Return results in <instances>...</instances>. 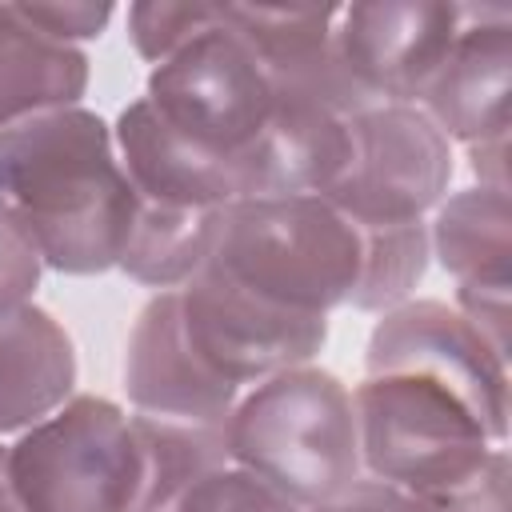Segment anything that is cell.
Segmentation results:
<instances>
[{
    "label": "cell",
    "mask_w": 512,
    "mask_h": 512,
    "mask_svg": "<svg viewBox=\"0 0 512 512\" xmlns=\"http://www.w3.org/2000/svg\"><path fill=\"white\" fill-rule=\"evenodd\" d=\"M0 196L64 276L116 268L132 184L120 168L112 128L88 108H52L0 132Z\"/></svg>",
    "instance_id": "1"
},
{
    "label": "cell",
    "mask_w": 512,
    "mask_h": 512,
    "mask_svg": "<svg viewBox=\"0 0 512 512\" xmlns=\"http://www.w3.org/2000/svg\"><path fill=\"white\" fill-rule=\"evenodd\" d=\"M228 456L296 508H320L360 476L352 392L328 368L300 364L252 384L228 416Z\"/></svg>",
    "instance_id": "2"
},
{
    "label": "cell",
    "mask_w": 512,
    "mask_h": 512,
    "mask_svg": "<svg viewBox=\"0 0 512 512\" xmlns=\"http://www.w3.org/2000/svg\"><path fill=\"white\" fill-rule=\"evenodd\" d=\"M204 264L268 304L328 316L360 280V236L324 196H248L224 208Z\"/></svg>",
    "instance_id": "3"
},
{
    "label": "cell",
    "mask_w": 512,
    "mask_h": 512,
    "mask_svg": "<svg viewBox=\"0 0 512 512\" xmlns=\"http://www.w3.org/2000/svg\"><path fill=\"white\" fill-rule=\"evenodd\" d=\"M352 412L360 472L424 500L464 484L500 448L464 400L404 372H364Z\"/></svg>",
    "instance_id": "4"
},
{
    "label": "cell",
    "mask_w": 512,
    "mask_h": 512,
    "mask_svg": "<svg viewBox=\"0 0 512 512\" xmlns=\"http://www.w3.org/2000/svg\"><path fill=\"white\" fill-rule=\"evenodd\" d=\"M144 100L188 144L236 164L248 192V156L272 120L276 96L256 52L228 24L224 4L212 28L152 64Z\"/></svg>",
    "instance_id": "5"
},
{
    "label": "cell",
    "mask_w": 512,
    "mask_h": 512,
    "mask_svg": "<svg viewBox=\"0 0 512 512\" xmlns=\"http://www.w3.org/2000/svg\"><path fill=\"white\" fill-rule=\"evenodd\" d=\"M8 476L24 512H128L136 492L132 424L104 396H72L20 432L8 448Z\"/></svg>",
    "instance_id": "6"
},
{
    "label": "cell",
    "mask_w": 512,
    "mask_h": 512,
    "mask_svg": "<svg viewBox=\"0 0 512 512\" xmlns=\"http://www.w3.org/2000/svg\"><path fill=\"white\" fill-rule=\"evenodd\" d=\"M452 144L408 104H376L348 120V160L320 192L356 232L412 228L448 196Z\"/></svg>",
    "instance_id": "7"
},
{
    "label": "cell",
    "mask_w": 512,
    "mask_h": 512,
    "mask_svg": "<svg viewBox=\"0 0 512 512\" xmlns=\"http://www.w3.org/2000/svg\"><path fill=\"white\" fill-rule=\"evenodd\" d=\"M364 372L420 376L464 400L496 444L508 436V356L444 300H404L388 308L368 336Z\"/></svg>",
    "instance_id": "8"
},
{
    "label": "cell",
    "mask_w": 512,
    "mask_h": 512,
    "mask_svg": "<svg viewBox=\"0 0 512 512\" xmlns=\"http://www.w3.org/2000/svg\"><path fill=\"white\" fill-rule=\"evenodd\" d=\"M180 312L196 352L236 388L300 368L328 344V316L268 304L208 264L180 284Z\"/></svg>",
    "instance_id": "9"
},
{
    "label": "cell",
    "mask_w": 512,
    "mask_h": 512,
    "mask_svg": "<svg viewBox=\"0 0 512 512\" xmlns=\"http://www.w3.org/2000/svg\"><path fill=\"white\" fill-rule=\"evenodd\" d=\"M464 4H428V0H376L344 4L336 12V48L372 104H408L416 108L440 72Z\"/></svg>",
    "instance_id": "10"
},
{
    "label": "cell",
    "mask_w": 512,
    "mask_h": 512,
    "mask_svg": "<svg viewBox=\"0 0 512 512\" xmlns=\"http://www.w3.org/2000/svg\"><path fill=\"white\" fill-rule=\"evenodd\" d=\"M124 392L144 416L228 424L240 388L224 380L188 340L180 288H164L140 308L124 352Z\"/></svg>",
    "instance_id": "11"
},
{
    "label": "cell",
    "mask_w": 512,
    "mask_h": 512,
    "mask_svg": "<svg viewBox=\"0 0 512 512\" xmlns=\"http://www.w3.org/2000/svg\"><path fill=\"white\" fill-rule=\"evenodd\" d=\"M512 88V12L496 4H464L460 32L420 96V112L460 144L508 136Z\"/></svg>",
    "instance_id": "12"
},
{
    "label": "cell",
    "mask_w": 512,
    "mask_h": 512,
    "mask_svg": "<svg viewBox=\"0 0 512 512\" xmlns=\"http://www.w3.org/2000/svg\"><path fill=\"white\" fill-rule=\"evenodd\" d=\"M340 8H272V4H224L228 24L256 52L276 96L324 104L340 116L376 108L348 76L336 48Z\"/></svg>",
    "instance_id": "13"
},
{
    "label": "cell",
    "mask_w": 512,
    "mask_h": 512,
    "mask_svg": "<svg viewBox=\"0 0 512 512\" xmlns=\"http://www.w3.org/2000/svg\"><path fill=\"white\" fill-rule=\"evenodd\" d=\"M112 140L120 168L132 184V196L144 204L216 212L248 196L236 164L188 144L156 116V108L144 96L116 116Z\"/></svg>",
    "instance_id": "14"
},
{
    "label": "cell",
    "mask_w": 512,
    "mask_h": 512,
    "mask_svg": "<svg viewBox=\"0 0 512 512\" xmlns=\"http://www.w3.org/2000/svg\"><path fill=\"white\" fill-rule=\"evenodd\" d=\"M76 388V348L64 324L36 304L0 316V436L64 408Z\"/></svg>",
    "instance_id": "15"
},
{
    "label": "cell",
    "mask_w": 512,
    "mask_h": 512,
    "mask_svg": "<svg viewBox=\"0 0 512 512\" xmlns=\"http://www.w3.org/2000/svg\"><path fill=\"white\" fill-rule=\"evenodd\" d=\"M84 92L88 56L32 24L20 4H0V132L52 108H76Z\"/></svg>",
    "instance_id": "16"
},
{
    "label": "cell",
    "mask_w": 512,
    "mask_h": 512,
    "mask_svg": "<svg viewBox=\"0 0 512 512\" xmlns=\"http://www.w3.org/2000/svg\"><path fill=\"white\" fill-rule=\"evenodd\" d=\"M428 244L456 292H508L512 288V208L508 192L460 188L436 204Z\"/></svg>",
    "instance_id": "17"
},
{
    "label": "cell",
    "mask_w": 512,
    "mask_h": 512,
    "mask_svg": "<svg viewBox=\"0 0 512 512\" xmlns=\"http://www.w3.org/2000/svg\"><path fill=\"white\" fill-rule=\"evenodd\" d=\"M136 440V492L128 512H176L180 500L216 468L232 464L228 424H184L160 416H128Z\"/></svg>",
    "instance_id": "18"
},
{
    "label": "cell",
    "mask_w": 512,
    "mask_h": 512,
    "mask_svg": "<svg viewBox=\"0 0 512 512\" xmlns=\"http://www.w3.org/2000/svg\"><path fill=\"white\" fill-rule=\"evenodd\" d=\"M220 4H168V0H140L128 8V36L140 60L160 64L180 44L212 28Z\"/></svg>",
    "instance_id": "19"
},
{
    "label": "cell",
    "mask_w": 512,
    "mask_h": 512,
    "mask_svg": "<svg viewBox=\"0 0 512 512\" xmlns=\"http://www.w3.org/2000/svg\"><path fill=\"white\" fill-rule=\"evenodd\" d=\"M176 512H304V508H296L288 496H280L272 484H264L248 468L224 464V468L208 472L180 500Z\"/></svg>",
    "instance_id": "20"
},
{
    "label": "cell",
    "mask_w": 512,
    "mask_h": 512,
    "mask_svg": "<svg viewBox=\"0 0 512 512\" xmlns=\"http://www.w3.org/2000/svg\"><path fill=\"white\" fill-rule=\"evenodd\" d=\"M40 248L12 212V204L0 196V316L28 304V296L40 288Z\"/></svg>",
    "instance_id": "21"
},
{
    "label": "cell",
    "mask_w": 512,
    "mask_h": 512,
    "mask_svg": "<svg viewBox=\"0 0 512 512\" xmlns=\"http://www.w3.org/2000/svg\"><path fill=\"white\" fill-rule=\"evenodd\" d=\"M508 452L492 448V456L456 488H448L444 496L428 500L436 512H508Z\"/></svg>",
    "instance_id": "22"
},
{
    "label": "cell",
    "mask_w": 512,
    "mask_h": 512,
    "mask_svg": "<svg viewBox=\"0 0 512 512\" xmlns=\"http://www.w3.org/2000/svg\"><path fill=\"white\" fill-rule=\"evenodd\" d=\"M312 512H436V508L416 492H404V488L372 480V476H356L344 492H336L332 500H324Z\"/></svg>",
    "instance_id": "23"
},
{
    "label": "cell",
    "mask_w": 512,
    "mask_h": 512,
    "mask_svg": "<svg viewBox=\"0 0 512 512\" xmlns=\"http://www.w3.org/2000/svg\"><path fill=\"white\" fill-rule=\"evenodd\" d=\"M24 8V16L32 20V24H40L44 32H52V36H60V40H68V44H76V40H96L104 28H108V20H112V4H20Z\"/></svg>",
    "instance_id": "24"
},
{
    "label": "cell",
    "mask_w": 512,
    "mask_h": 512,
    "mask_svg": "<svg viewBox=\"0 0 512 512\" xmlns=\"http://www.w3.org/2000/svg\"><path fill=\"white\" fill-rule=\"evenodd\" d=\"M0 512H24L16 488H12V476H8V448L0 444Z\"/></svg>",
    "instance_id": "25"
}]
</instances>
